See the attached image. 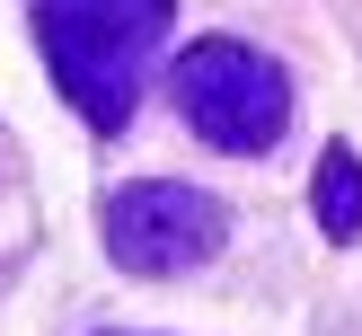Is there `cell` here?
<instances>
[{"instance_id": "obj_3", "label": "cell", "mask_w": 362, "mask_h": 336, "mask_svg": "<svg viewBox=\"0 0 362 336\" xmlns=\"http://www.w3.org/2000/svg\"><path fill=\"white\" fill-rule=\"evenodd\" d=\"M98 230H106V257H115L124 274L168 283V274H194V265L221 257L230 212L212 204L204 186H186V177H141V186H115V195H106Z\"/></svg>"}, {"instance_id": "obj_4", "label": "cell", "mask_w": 362, "mask_h": 336, "mask_svg": "<svg viewBox=\"0 0 362 336\" xmlns=\"http://www.w3.org/2000/svg\"><path fill=\"white\" fill-rule=\"evenodd\" d=\"M310 212H318V230H327L336 248H354V239H362V159H354V141H327V151H318Z\"/></svg>"}, {"instance_id": "obj_2", "label": "cell", "mask_w": 362, "mask_h": 336, "mask_svg": "<svg viewBox=\"0 0 362 336\" xmlns=\"http://www.w3.org/2000/svg\"><path fill=\"white\" fill-rule=\"evenodd\" d=\"M168 98H177V115H186L212 151H239V159L274 151L283 124H292V80H283V62L257 53V45H239V35L186 45L177 71H168Z\"/></svg>"}, {"instance_id": "obj_1", "label": "cell", "mask_w": 362, "mask_h": 336, "mask_svg": "<svg viewBox=\"0 0 362 336\" xmlns=\"http://www.w3.org/2000/svg\"><path fill=\"white\" fill-rule=\"evenodd\" d=\"M177 0H35V45L88 133H124L141 106V71L168 45Z\"/></svg>"}]
</instances>
